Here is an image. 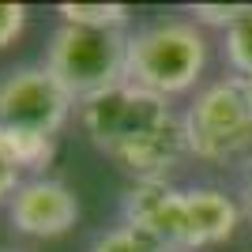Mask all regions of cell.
Instances as JSON below:
<instances>
[{
	"label": "cell",
	"instance_id": "cell-3",
	"mask_svg": "<svg viewBox=\"0 0 252 252\" xmlns=\"http://www.w3.org/2000/svg\"><path fill=\"white\" fill-rule=\"evenodd\" d=\"M207 68V38L196 23L155 19L128 34V79L158 98L185 94Z\"/></svg>",
	"mask_w": 252,
	"mask_h": 252
},
{
	"label": "cell",
	"instance_id": "cell-6",
	"mask_svg": "<svg viewBox=\"0 0 252 252\" xmlns=\"http://www.w3.org/2000/svg\"><path fill=\"white\" fill-rule=\"evenodd\" d=\"M125 222L155 237L166 252H189V211L185 189H173L169 181L132 185L125 196Z\"/></svg>",
	"mask_w": 252,
	"mask_h": 252
},
{
	"label": "cell",
	"instance_id": "cell-11",
	"mask_svg": "<svg viewBox=\"0 0 252 252\" xmlns=\"http://www.w3.org/2000/svg\"><path fill=\"white\" fill-rule=\"evenodd\" d=\"M226 64H230L233 75H241V79H252V4H245L241 15L233 19V27L226 31Z\"/></svg>",
	"mask_w": 252,
	"mask_h": 252
},
{
	"label": "cell",
	"instance_id": "cell-14",
	"mask_svg": "<svg viewBox=\"0 0 252 252\" xmlns=\"http://www.w3.org/2000/svg\"><path fill=\"white\" fill-rule=\"evenodd\" d=\"M23 185V169L15 166V158H11L8 143H4V132H0V203L11 200Z\"/></svg>",
	"mask_w": 252,
	"mask_h": 252
},
{
	"label": "cell",
	"instance_id": "cell-9",
	"mask_svg": "<svg viewBox=\"0 0 252 252\" xmlns=\"http://www.w3.org/2000/svg\"><path fill=\"white\" fill-rule=\"evenodd\" d=\"M61 23L72 27H91V31H125L132 19L128 4H61L57 8Z\"/></svg>",
	"mask_w": 252,
	"mask_h": 252
},
{
	"label": "cell",
	"instance_id": "cell-13",
	"mask_svg": "<svg viewBox=\"0 0 252 252\" xmlns=\"http://www.w3.org/2000/svg\"><path fill=\"white\" fill-rule=\"evenodd\" d=\"M245 4H196L192 8V23L196 27H219L222 34L233 27V19L241 15Z\"/></svg>",
	"mask_w": 252,
	"mask_h": 252
},
{
	"label": "cell",
	"instance_id": "cell-16",
	"mask_svg": "<svg viewBox=\"0 0 252 252\" xmlns=\"http://www.w3.org/2000/svg\"><path fill=\"white\" fill-rule=\"evenodd\" d=\"M245 207L252 215V169H249V177H245Z\"/></svg>",
	"mask_w": 252,
	"mask_h": 252
},
{
	"label": "cell",
	"instance_id": "cell-4",
	"mask_svg": "<svg viewBox=\"0 0 252 252\" xmlns=\"http://www.w3.org/2000/svg\"><path fill=\"white\" fill-rule=\"evenodd\" d=\"M42 64L72 94V102L83 105L128 79V34L61 23L45 45Z\"/></svg>",
	"mask_w": 252,
	"mask_h": 252
},
{
	"label": "cell",
	"instance_id": "cell-8",
	"mask_svg": "<svg viewBox=\"0 0 252 252\" xmlns=\"http://www.w3.org/2000/svg\"><path fill=\"white\" fill-rule=\"evenodd\" d=\"M185 211H189V252L230 241L241 222V207L233 203V196L211 185L185 189Z\"/></svg>",
	"mask_w": 252,
	"mask_h": 252
},
{
	"label": "cell",
	"instance_id": "cell-12",
	"mask_svg": "<svg viewBox=\"0 0 252 252\" xmlns=\"http://www.w3.org/2000/svg\"><path fill=\"white\" fill-rule=\"evenodd\" d=\"M91 252H166V249H162L155 237H147L143 230L121 222L117 230H105L102 237L91 245Z\"/></svg>",
	"mask_w": 252,
	"mask_h": 252
},
{
	"label": "cell",
	"instance_id": "cell-1",
	"mask_svg": "<svg viewBox=\"0 0 252 252\" xmlns=\"http://www.w3.org/2000/svg\"><path fill=\"white\" fill-rule=\"evenodd\" d=\"M83 132L105 158H113L136 185L169 181V173L189 155L185 117L173 113L169 98L121 83L83 102Z\"/></svg>",
	"mask_w": 252,
	"mask_h": 252
},
{
	"label": "cell",
	"instance_id": "cell-7",
	"mask_svg": "<svg viewBox=\"0 0 252 252\" xmlns=\"http://www.w3.org/2000/svg\"><path fill=\"white\" fill-rule=\"evenodd\" d=\"M8 219L27 237H61L79 222V200L64 181L31 177L8 200Z\"/></svg>",
	"mask_w": 252,
	"mask_h": 252
},
{
	"label": "cell",
	"instance_id": "cell-17",
	"mask_svg": "<svg viewBox=\"0 0 252 252\" xmlns=\"http://www.w3.org/2000/svg\"><path fill=\"white\" fill-rule=\"evenodd\" d=\"M0 252H19V249H0Z\"/></svg>",
	"mask_w": 252,
	"mask_h": 252
},
{
	"label": "cell",
	"instance_id": "cell-10",
	"mask_svg": "<svg viewBox=\"0 0 252 252\" xmlns=\"http://www.w3.org/2000/svg\"><path fill=\"white\" fill-rule=\"evenodd\" d=\"M4 132V128H0ZM11 158L23 173H42L49 169L53 155H57V136H38V132H4Z\"/></svg>",
	"mask_w": 252,
	"mask_h": 252
},
{
	"label": "cell",
	"instance_id": "cell-2",
	"mask_svg": "<svg viewBox=\"0 0 252 252\" xmlns=\"http://www.w3.org/2000/svg\"><path fill=\"white\" fill-rule=\"evenodd\" d=\"M189 155L207 166L252 169V83L226 75L203 87L185 109Z\"/></svg>",
	"mask_w": 252,
	"mask_h": 252
},
{
	"label": "cell",
	"instance_id": "cell-15",
	"mask_svg": "<svg viewBox=\"0 0 252 252\" xmlns=\"http://www.w3.org/2000/svg\"><path fill=\"white\" fill-rule=\"evenodd\" d=\"M27 27V8L23 4H0V49H8Z\"/></svg>",
	"mask_w": 252,
	"mask_h": 252
},
{
	"label": "cell",
	"instance_id": "cell-5",
	"mask_svg": "<svg viewBox=\"0 0 252 252\" xmlns=\"http://www.w3.org/2000/svg\"><path fill=\"white\" fill-rule=\"evenodd\" d=\"M72 94L57 83L45 64H27L0 79V128L57 136L72 113Z\"/></svg>",
	"mask_w": 252,
	"mask_h": 252
}]
</instances>
